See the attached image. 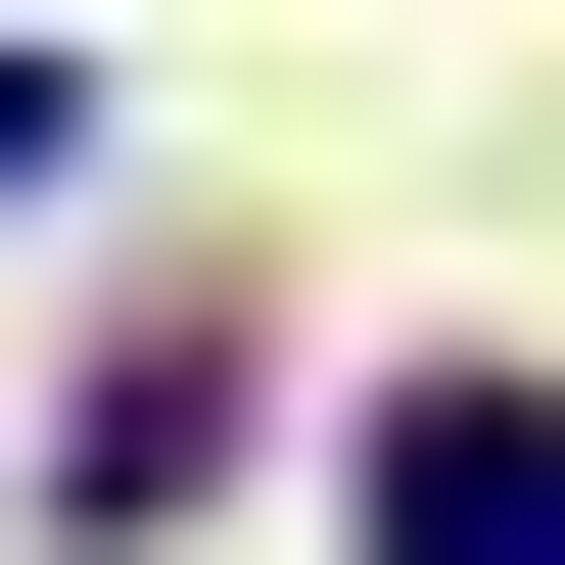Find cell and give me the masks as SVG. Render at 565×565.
<instances>
[{
  "label": "cell",
  "mask_w": 565,
  "mask_h": 565,
  "mask_svg": "<svg viewBox=\"0 0 565 565\" xmlns=\"http://www.w3.org/2000/svg\"><path fill=\"white\" fill-rule=\"evenodd\" d=\"M377 565H565V377H424L377 424Z\"/></svg>",
  "instance_id": "obj_1"
},
{
  "label": "cell",
  "mask_w": 565,
  "mask_h": 565,
  "mask_svg": "<svg viewBox=\"0 0 565 565\" xmlns=\"http://www.w3.org/2000/svg\"><path fill=\"white\" fill-rule=\"evenodd\" d=\"M0 189H95V95H47V47H0Z\"/></svg>",
  "instance_id": "obj_2"
}]
</instances>
